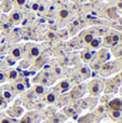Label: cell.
Returning a JSON list of instances; mask_svg holds the SVG:
<instances>
[{
  "label": "cell",
  "instance_id": "6da1fadb",
  "mask_svg": "<svg viewBox=\"0 0 122 123\" xmlns=\"http://www.w3.org/2000/svg\"><path fill=\"white\" fill-rule=\"evenodd\" d=\"M104 83L105 80L103 78H94L86 84V90L89 91L92 97H96V96L101 95V93L104 91Z\"/></svg>",
  "mask_w": 122,
  "mask_h": 123
},
{
  "label": "cell",
  "instance_id": "7a4b0ae2",
  "mask_svg": "<svg viewBox=\"0 0 122 123\" xmlns=\"http://www.w3.org/2000/svg\"><path fill=\"white\" fill-rule=\"evenodd\" d=\"M121 84H122V80L120 77H119V74L118 76H115L112 78L105 80L103 92H105L106 94H115L119 91Z\"/></svg>",
  "mask_w": 122,
  "mask_h": 123
},
{
  "label": "cell",
  "instance_id": "3957f363",
  "mask_svg": "<svg viewBox=\"0 0 122 123\" xmlns=\"http://www.w3.org/2000/svg\"><path fill=\"white\" fill-rule=\"evenodd\" d=\"M119 70V66H118V62L117 61H112L109 62L108 61L107 63L103 64L101 66V69H99L98 74L101 77H104V78H107V77L111 76L112 74H115L116 71Z\"/></svg>",
  "mask_w": 122,
  "mask_h": 123
},
{
  "label": "cell",
  "instance_id": "277c9868",
  "mask_svg": "<svg viewBox=\"0 0 122 123\" xmlns=\"http://www.w3.org/2000/svg\"><path fill=\"white\" fill-rule=\"evenodd\" d=\"M86 92V84L85 83H79L70 89L69 92V98L71 99H79L84 95Z\"/></svg>",
  "mask_w": 122,
  "mask_h": 123
},
{
  "label": "cell",
  "instance_id": "5b68a950",
  "mask_svg": "<svg viewBox=\"0 0 122 123\" xmlns=\"http://www.w3.org/2000/svg\"><path fill=\"white\" fill-rule=\"evenodd\" d=\"M110 56H111V54H110L109 50H108L107 48H102V49H99L98 51L95 53L93 60L95 62H97L98 64H101V65H103V64L107 63V62L110 60Z\"/></svg>",
  "mask_w": 122,
  "mask_h": 123
},
{
  "label": "cell",
  "instance_id": "8992f818",
  "mask_svg": "<svg viewBox=\"0 0 122 123\" xmlns=\"http://www.w3.org/2000/svg\"><path fill=\"white\" fill-rule=\"evenodd\" d=\"M38 121H39L38 113L34 112V111H29L24 117H22V119L17 123H38Z\"/></svg>",
  "mask_w": 122,
  "mask_h": 123
},
{
  "label": "cell",
  "instance_id": "52a82bcc",
  "mask_svg": "<svg viewBox=\"0 0 122 123\" xmlns=\"http://www.w3.org/2000/svg\"><path fill=\"white\" fill-rule=\"evenodd\" d=\"M23 113H24V109L22 108L21 106H17V105L10 107V108L6 110V115H8V117L13 118V119L19 118L21 116H23Z\"/></svg>",
  "mask_w": 122,
  "mask_h": 123
},
{
  "label": "cell",
  "instance_id": "ba28073f",
  "mask_svg": "<svg viewBox=\"0 0 122 123\" xmlns=\"http://www.w3.org/2000/svg\"><path fill=\"white\" fill-rule=\"evenodd\" d=\"M77 71H78V74H79V76H81L83 79L90 78L91 74H92V69L90 68V66L85 65V64H82V65L78 66Z\"/></svg>",
  "mask_w": 122,
  "mask_h": 123
},
{
  "label": "cell",
  "instance_id": "9c48e42d",
  "mask_svg": "<svg viewBox=\"0 0 122 123\" xmlns=\"http://www.w3.org/2000/svg\"><path fill=\"white\" fill-rule=\"evenodd\" d=\"M108 110H122V97H116L107 103Z\"/></svg>",
  "mask_w": 122,
  "mask_h": 123
},
{
  "label": "cell",
  "instance_id": "30bf717a",
  "mask_svg": "<svg viewBox=\"0 0 122 123\" xmlns=\"http://www.w3.org/2000/svg\"><path fill=\"white\" fill-rule=\"evenodd\" d=\"M71 89V83L68 80H61L57 83L55 90L60 93H65V92H68Z\"/></svg>",
  "mask_w": 122,
  "mask_h": 123
},
{
  "label": "cell",
  "instance_id": "8fae6325",
  "mask_svg": "<svg viewBox=\"0 0 122 123\" xmlns=\"http://www.w3.org/2000/svg\"><path fill=\"white\" fill-rule=\"evenodd\" d=\"M94 55L95 53L93 51H91V50H83V51L81 52V54H80V56H81V60L84 62V63H89L90 64L92 60L94 58Z\"/></svg>",
  "mask_w": 122,
  "mask_h": 123
},
{
  "label": "cell",
  "instance_id": "7c38bea8",
  "mask_svg": "<svg viewBox=\"0 0 122 123\" xmlns=\"http://www.w3.org/2000/svg\"><path fill=\"white\" fill-rule=\"evenodd\" d=\"M95 34H94V29H89L86 31L82 32V41L85 44H90V42L94 39Z\"/></svg>",
  "mask_w": 122,
  "mask_h": 123
},
{
  "label": "cell",
  "instance_id": "4fadbf2b",
  "mask_svg": "<svg viewBox=\"0 0 122 123\" xmlns=\"http://www.w3.org/2000/svg\"><path fill=\"white\" fill-rule=\"evenodd\" d=\"M66 116L62 112H57L55 115H53L51 118H50L48 121L49 123H64V121L66 120Z\"/></svg>",
  "mask_w": 122,
  "mask_h": 123
},
{
  "label": "cell",
  "instance_id": "5bb4252c",
  "mask_svg": "<svg viewBox=\"0 0 122 123\" xmlns=\"http://www.w3.org/2000/svg\"><path fill=\"white\" fill-rule=\"evenodd\" d=\"M57 99V91L54 90V91H50L48 93H45V103L47 104H54Z\"/></svg>",
  "mask_w": 122,
  "mask_h": 123
},
{
  "label": "cell",
  "instance_id": "9a60e30c",
  "mask_svg": "<svg viewBox=\"0 0 122 123\" xmlns=\"http://www.w3.org/2000/svg\"><path fill=\"white\" fill-rule=\"evenodd\" d=\"M11 53V57H13L15 61H18L22 58V55H23V50L19 45H16V47L12 48L10 51Z\"/></svg>",
  "mask_w": 122,
  "mask_h": 123
},
{
  "label": "cell",
  "instance_id": "2e32d148",
  "mask_svg": "<svg viewBox=\"0 0 122 123\" xmlns=\"http://www.w3.org/2000/svg\"><path fill=\"white\" fill-rule=\"evenodd\" d=\"M89 45L92 50H99L103 45V39L101 37H94V39L91 41Z\"/></svg>",
  "mask_w": 122,
  "mask_h": 123
},
{
  "label": "cell",
  "instance_id": "e0dca14e",
  "mask_svg": "<svg viewBox=\"0 0 122 123\" xmlns=\"http://www.w3.org/2000/svg\"><path fill=\"white\" fill-rule=\"evenodd\" d=\"M32 91H34L35 95L37 96H42L47 93V89L42 84H35L34 87H32Z\"/></svg>",
  "mask_w": 122,
  "mask_h": 123
},
{
  "label": "cell",
  "instance_id": "ac0fdd59",
  "mask_svg": "<svg viewBox=\"0 0 122 123\" xmlns=\"http://www.w3.org/2000/svg\"><path fill=\"white\" fill-rule=\"evenodd\" d=\"M107 115L114 121H118V120L122 119V110H108Z\"/></svg>",
  "mask_w": 122,
  "mask_h": 123
},
{
  "label": "cell",
  "instance_id": "d6986e66",
  "mask_svg": "<svg viewBox=\"0 0 122 123\" xmlns=\"http://www.w3.org/2000/svg\"><path fill=\"white\" fill-rule=\"evenodd\" d=\"M40 48L36 44H30L29 45V54L31 57L34 58H37L40 56Z\"/></svg>",
  "mask_w": 122,
  "mask_h": 123
},
{
  "label": "cell",
  "instance_id": "ffe728a7",
  "mask_svg": "<svg viewBox=\"0 0 122 123\" xmlns=\"http://www.w3.org/2000/svg\"><path fill=\"white\" fill-rule=\"evenodd\" d=\"M10 19L13 23H19V22L23 19V14L18 11H14L10 14Z\"/></svg>",
  "mask_w": 122,
  "mask_h": 123
},
{
  "label": "cell",
  "instance_id": "44dd1931",
  "mask_svg": "<svg viewBox=\"0 0 122 123\" xmlns=\"http://www.w3.org/2000/svg\"><path fill=\"white\" fill-rule=\"evenodd\" d=\"M1 95L3 96V98L6 100V102H11V100L13 99V97H14V95H15V92L10 91V90H6V89H4L3 91H2Z\"/></svg>",
  "mask_w": 122,
  "mask_h": 123
},
{
  "label": "cell",
  "instance_id": "7402d4cb",
  "mask_svg": "<svg viewBox=\"0 0 122 123\" xmlns=\"http://www.w3.org/2000/svg\"><path fill=\"white\" fill-rule=\"evenodd\" d=\"M111 36V47H116L120 43V37H121V34L117 31H114L112 34H110Z\"/></svg>",
  "mask_w": 122,
  "mask_h": 123
},
{
  "label": "cell",
  "instance_id": "603a6c76",
  "mask_svg": "<svg viewBox=\"0 0 122 123\" xmlns=\"http://www.w3.org/2000/svg\"><path fill=\"white\" fill-rule=\"evenodd\" d=\"M0 9H1L4 13L10 12V11L12 10V3H11V1H10V0H4V1L2 2Z\"/></svg>",
  "mask_w": 122,
  "mask_h": 123
},
{
  "label": "cell",
  "instance_id": "cb8c5ba5",
  "mask_svg": "<svg viewBox=\"0 0 122 123\" xmlns=\"http://www.w3.org/2000/svg\"><path fill=\"white\" fill-rule=\"evenodd\" d=\"M17 78H18V72L14 69H10L8 71V74H6V79L10 81H14V80H16Z\"/></svg>",
  "mask_w": 122,
  "mask_h": 123
},
{
  "label": "cell",
  "instance_id": "d4e9b609",
  "mask_svg": "<svg viewBox=\"0 0 122 123\" xmlns=\"http://www.w3.org/2000/svg\"><path fill=\"white\" fill-rule=\"evenodd\" d=\"M69 16H70V12L67 9H61L58 11V17H60V19H67Z\"/></svg>",
  "mask_w": 122,
  "mask_h": 123
},
{
  "label": "cell",
  "instance_id": "484cf974",
  "mask_svg": "<svg viewBox=\"0 0 122 123\" xmlns=\"http://www.w3.org/2000/svg\"><path fill=\"white\" fill-rule=\"evenodd\" d=\"M26 86L24 84V82H16L14 84V92L15 93H23L25 91Z\"/></svg>",
  "mask_w": 122,
  "mask_h": 123
},
{
  "label": "cell",
  "instance_id": "4316f807",
  "mask_svg": "<svg viewBox=\"0 0 122 123\" xmlns=\"http://www.w3.org/2000/svg\"><path fill=\"white\" fill-rule=\"evenodd\" d=\"M95 115H96V116H98V115H101V116L106 115V107L104 106V105H99L98 107H96V109H95Z\"/></svg>",
  "mask_w": 122,
  "mask_h": 123
},
{
  "label": "cell",
  "instance_id": "83f0119b",
  "mask_svg": "<svg viewBox=\"0 0 122 123\" xmlns=\"http://www.w3.org/2000/svg\"><path fill=\"white\" fill-rule=\"evenodd\" d=\"M0 123H17L16 120L13 119V118H10V117H4L1 119Z\"/></svg>",
  "mask_w": 122,
  "mask_h": 123
},
{
  "label": "cell",
  "instance_id": "f1b7e54d",
  "mask_svg": "<svg viewBox=\"0 0 122 123\" xmlns=\"http://www.w3.org/2000/svg\"><path fill=\"white\" fill-rule=\"evenodd\" d=\"M6 105H8V102H6V100L3 98V96L0 94V108L4 109L6 107Z\"/></svg>",
  "mask_w": 122,
  "mask_h": 123
},
{
  "label": "cell",
  "instance_id": "f546056e",
  "mask_svg": "<svg viewBox=\"0 0 122 123\" xmlns=\"http://www.w3.org/2000/svg\"><path fill=\"white\" fill-rule=\"evenodd\" d=\"M26 1H27V0H14V3L16 4L17 6H23L26 4Z\"/></svg>",
  "mask_w": 122,
  "mask_h": 123
},
{
  "label": "cell",
  "instance_id": "4dcf8cb0",
  "mask_svg": "<svg viewBox=\"0 0 122 123\" xmlns=\"http://www.w3.org/2000/svg\"><path fill=\"white\" fill-rule=\"evenodd\" d=\"M39 6H40V4H39L38 2H32L31 6H30V8H31L32 11H38L39 10Z\"/></svg>",
  "mask_w": 122,
  "mask_h": 123
},
{
  "label": "cell",
  "instance_id": "1f68e13d",
  "mask_svg": "<svg viewBox=\"0 0 122 123\" xmlns=\"http://www.w3.org/2000/svg\"><path fill=\"white\" fill-rule=\"evenodd\" d=\"M6 80V74L4 72H0V83H3Z\"/></svg>",
  "mask_w": 122,
  "mask_h": 123
},
{
  "label": "cell",
  "instance_id": "d6a6232c",
  "mask_svg": "<svg viewBox=\"0 0 122 123\" xmlns=\"http://www.w3.org/2000/svg\"><path fill=\"white\" fill-rule=\"evenodd\" d=\"M52 71H54V72H55V74H57V76L62 74V69H61L60 67H57V66H56V67H54L53 69H52Z\"/></svg>",
  "mask_w": 122,
  "mask_h": 123
},
{
  "label": "cell",
  "instance_id": "836d02e7",
  "mask_svg": "<svg viewBox=\"0 0 122 123\" xmlns=\"http://www.w3.org/2000/svg\"><path fill=\"white\" fill-rule=\"evenodd\" d=\"M15 62H16V61H15L13 57H10V56H9V57H6V63H8L9 65H13Z\"/></svg>",
  "mask_w": 122,
  "mask_h": 123
},
{
  "label": "cell",
  "instance_id": "e575fe53",
  "mask_svg": "<svg viewBox=\"0 0 122 123\" xmlns=\"http://www.w3.org/2000/svg\"><path fill=\"white\" fill-rule=\"evenodd\" d=\"M47 36H48V38H49V39H55L56 35L54 34V32H52V31H49V32H48Z\"/></svg>",
  "mask_w": 122,
  "mask_h": 123
},
{
  "label": "cell",
  "instance_id": "d590c367",
  "mask_svg": "<svg viewBox=\"0 0 122 123\" xmlns=\"http://www.w3.org/2000/svg\"><path fill=\"white\" fill-rule=\"evenodd\" d=\"M118 62V66H119V69H122V56L119 57V60L117 61Z\"/></svg>",
  "mask_w": 122,
  "mask_h": 123
},
{
  "label": "cell",
  "instance_id": "8d00e7d4",
  "mask_svg": "<svg viewBox=\"0 0 122 123\" xmlns=\"http://www.w3.org/2000/svg\"><path fill=\"white\" fill-rule=\"evenodd\" d=\"M44 9H45V6H41V4H40V6H39V10H38V11L42 12V11H44Z\"/></svg>",
  "mask_w": 122,
  "mask_h": 123
},
{
  "label": "cell",
  "instance_id": "74e56055",
  "mask_svg": "<svg viewBox=\"0 0 122 123\" xmlns=\"http://www.w3.org/2000/svg\"><path fill=\"white\" fill-rule=\"evenodd\" d=\"M118 92H119V94H120V95L122 96V84L120 85V89H119V91H118Z\"/></svg>",
  "mask_w": 122,
  "mask_h": 123
},
{
  "label": "cell",
  "instance_id": "f35d334b",
  "mask_svg": "<svg viewBox=\"0 0 122 123\" xmlns=\"http://www.w3.org/2000/svg\"><path fill=\"white\" fill-rule=\"evenodd\" d=\"M119 77H120V78H121V80H122V70L120 71V74H119Z\"/></svg>",
  "mask_w": 122,
  "mask_h": 123
},
{
  "label": "cell",
  "instance_id": "ab89813d",
  "mask_svg": "<svg viewBox=\"0 0 122 123\" xmlns=\"http://www.w3.org/2000/svg\"><path fill=\"white\" fill-rule=\"evenodd\" d=\"M117 123H122V119H120V120H118V121H117Z\"/></svg>",
  "mask_w": 122,
  "mask_h": 123
},
{
  "label": "cell",
  "instance_id": "60d3db41",
  "mask_svg": "<svg viewBox=\"0 0 122 123\" xmlns=\"http://www.w3.org/2000/svg\"><path fill=\"white\" fill-rule=\"evenodd\" d=\"M41 123H49V121H45V122H41Z\"/></svg>",
  "mask_w": 122,
  "mask_h": 123
}]
</instances>
